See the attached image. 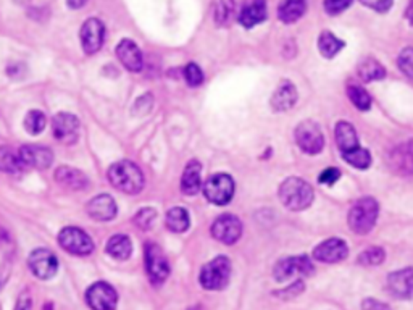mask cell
Wrapping results in <instances>:
<instances>
[{"label":"cell","mask_w":413,"mask_h":310,"mask_svg":"<svg viewBox=\"0 0 413 310\" xmlns=\"http://www.w3.org/2000/svg\"><path fill=\"white\" fill-rule=\"evenodd\" d=\"M15 310H32V299L30 293H21L16 300Z\"/></svg>","instance_id":"45"},{"label":"cell","mask_w":413,"mask_h":310,"mask_svg":"<svg viewBox=\"0 0 413 310\" xmlns=\"http://www.w3.org/2000/svg\"><path fill=\"white\" fill-rule=\"evenodd\" d=\"M378 202L371 197H364L357 201L349 212V226L357 234H366L373 230L378 219Z\"/></svg>","instance_id":"4"},{"label":"cell","mask_w":413,"mask_h":310,"mask_svg":"<svg viewBox=\"0 0 413 310\" xmlns=\"http://www.w3.org/2000/svg\"><path fill=\"white\" fill-rule=\"evenodd\" d=\"M58 244L73 256H89L94 252V241L85 230L67 226L58 233Z\"/></svg>","instance_id":"5"},{"label":"cell","mask_w":413,"mask_h":310,"mask_svg":"<svg viewBox=\"0 0 413 310\" xmlns=\"http://www.w3.org/2000/svg\"><path fill=\"white\" fill-rule=\"evenodd\" d=\"M297 102V89L291 81H281L278 85L276 91L273 92L271 97V107L276 112H286V110L292 109Z\"/></svg>","instance_id":"22"},{"label":"cell","mask_w":413,"mask_h":310,"mask_svg":"<svg viewBox=\"0 0 413 310\" xmlns=\"http://www.w3.org/2000/svg\"><path fill=\"white\" fill-rule=\"evenodd\" d=\"M339 178H341V171L337 168H334V166H331V168H326L322 175H320V183L328 184V186H333V184L336 183Z\"/></svg>","instance_id":"43"},{"label":"cell","mask_w":413,"mask_h":310,"mask_svg":"<svg viewBox=\"0 0 413 310\" xmlns=\"http://www.w3.org/2000/svg\"><path fill=\"white\" fill-rule=\"evenodd\" d=\"M347 256H349V247H347L346 241L339 238L323 241L313 249V258L322 263H337L347 258Z\"/></svg>","instance_id":"15"},{"label":"cell","mask_w":413,"mask_h":310,"mask_svg":"<svg viewBox=\"0 0 413 310\" xmlns=\"http://www.w3.org/2000/svg\"><path fill=\"white\" fill-rule=\"evenodd\" d=\"M344 41L333 34L331 31H323L318 38V49L324 58H333L344 49Z\"/></svg>","instance_id":"30"},{"label":"cell","mask_w":413,"mask_h":310,"mask_svg":"<svg viewBox=\"0 0 413 310\" xmlns=\"http://www.w3.org/2000/svg\"><path fill=\"white\" fill-rule=\"evenodd\" d=\"M305 291V285L302 283V280H297L295 283H292L291 286H286L284 289L278 291L276 296H280V298L282 299H292V298H297L299 294H302Z\"/></svg>","instance_id":"41"},{"label":"cell","mask_w":413,"mask_h":310,"mask_svg":"<svg viewBox=\"0 0 413 310\" xmlns=\"http://www.w3.org/2000/svg\"><path fill=\"white\" fill-rule=\"evenodd\" d=\"M203 194L212 203L226 206L234 196V181L230 175L216 173L203 184Z\"/></svg>","instance_id":"7"},{"label":"cell","mask_w":413,"mask_h":310,"mask_svg":"<svg viewBox=\"0 0 413 310\" xmlns=\"http://www.w3.org/2000/svg\"><path fill=\"white\" fill-rule=\"evenodd\" d=\"M16 3H20V5H25V3H27L30 2V0H15Z\"/></svg>","instance_id":"49"},{"label":"cell","mask_w":413,"mask_h":310,"mask_svg":"<svg viewBox=\"0 0 413 310\" xmlns=\"http://www.w3.org/2000/svg\"><path fill=\"white\" fill-rule=\"evenodd\" d=\"M357 75L361 81L365 82H371V81H379L386 76V70L378 60L375 58H365L359 63V68H357Z\"/></svg>","instance_id":"29"},{"label":"cell","mask_w":413,"mask_h":310,"mask_svg":"<svg viewBox=\"0 0 413 310\" xmlns=\"http://www.w3.org/2000/svg\"><path fill=\"white\" fill-rule=\"evenodd\" d=\"M397 65H399V68H401V71L403 73V75L412 78V80H413V47L403 49L402 52L399 54Z\"/></svg>","instance_id":"38"},{"label":"cell","mask_w":413,"mask_h":310,"mask_svg":"<svg viewBox=\"0 0 413 310\" xmlns=\"http://www.w3.org/2000/svg\"><path fill=\"white\" fill-rule=\"evenodd\" d=\"M157 219V212L150 207H146V209L139 210L136 217H134V223H136L141 230H148Z\"/></svg>","instance_id":"39"},{"label":"cell","mask_w":413,"mask_h":310,"mask_svg":"<svg viewBox=\"0 0 413 310\" xmlns=\"http://www.w3.org/2000/svg\"><path fill=\"white\" fill-rule=\"evenodd\" d=\"M27 267L36 278L50 280L57 275L58 261L57 256L49 249H36L27 257Z\"/></svg>","instance_id":"10"},{"label":"cell","mask_w":413,"mask_h":310,"mask_svg":"<svg viewBox=\"0 0 413 310\" xmlns=\"http://www.w3.org/2000/svg\"><path fill=\"white\" fill-rule=\"evenodd\" d=\"M165 223L166 228L173 231V233H184V231H188L191 221H189L188 210H184L183 207H173V209L168 210V214H166Z\"/></svg>","instance_id":"31"},{"label":"cell","mask_w":413,"mask_h":310,"mask_svg":"<svg viewBox=\"0 0 413 310\" xmlns=\"http://www.w3.org/2000/svg\"><path fill=\"white\" fill-rule=\"evenodd\" d=\"M313 273V263L307 256L284 257L275 263L273 275L278 283H286L294 276H310Z\"/></svg>","instance_id":"6"},{"label":"cell","mask_w":413,"mask_h":310,"mask_svg":"<svg viewBox=\"0 0 413 310\" xmlns=\"http://www.w3.org/2000/svg\"><path fill=\"white\" fill-rule=\"evenodd\" d=\"M295 142L300 147V151L305 154L315 155L322 152L324 146V137L320 126L312 120L302 122L295 129Z\"/></svg>","instance_id":"9"},{"label":"cell","mask_w":413,"mask_h":310,"mask_svg":"<svg viewBox=\"0 0 413 310\" xmlns=\"http://www.w3.org/2000/svg\"><path fill=\"white\" fill-rule=\"evenodd\" d=\"M80 39L82 50H85L87 55H94L99 52L105 41L104 23H102L99 18H89V20H86L81 26Z\"/></svg>","instance_id":"12"},{"label":"cell","mask_w":413,"mask_h":310,"mask_svg":"<svg viewBox=\"0 0 413 310\" xmlns=\"http://www.w3.org/2000/svg\"><path fill=\"white\" fill-rule=\"evenodd\" d=\"M280 199L289 210H305L313 202V189L305 179L287 178L280 186Z\"/></svg>","instance_id":"2"},{"label":"cell","mask_w":413,"mask_h":310,"mask_svg":"<svg viewBox=\"0 0 413 310\" xmlns=\"http://www.w3.org/2000/svg\"><path fill=\"white\" fill-rule=\"evenodd\" d=\"M44 310H54V305L52 304H45L44 305Z\"/></svg>","instance_id":"48"},{"label":"cell","mask_w":413,"mask_h":310,"mask_svg":"<svg viewBox=\"0 0 413 310\" xmlns=\"http://www.w3.org/2000/svg\"><path fill=\"white\" fill-rule=\"evenodd\" d=\"M146 272L148 280L154 285L165 283V280L170 275V263L168 258L161 249L154 243L146 244Z\"/></svg>","instance_id":"8"},{"label":"cell","mask_w":413,"mask_h":310,"mask_svg":"<svg viewBox=\"0 0 413 310\" xmlns=\"http://www.w3.org/2000/svg\"><path fill=\"white\" fill-rule=\"evenodd\" d=\"M231 262L228 257L220 256L202 267L199 283L207 291H221L230 285Z\"/></svg>","instance_id":"3"},{"label":"cell","mask_w":413,"mask_h":310,"mask_svg":"<svg viewBox=\"0 0 413 310\" xmlns=\"http://www.w3.org/2000/svg\"><path fill=\"white\" fill-rule=\"evenodd\" d=\"M347 94H349V99L352 100V104H354L359 110H364L365 112V110H368L371 107V97L364 87L349 86Z\"/></svg>","instance_id":"35"},{"label":"cell","mask_w":413,"mask_h":310,"mask_svg":"<svg viewBox=\"0 0 413 310\" xmlns=\"http://www.w3.org/2000/svg\"><path fill=\"white\" fill-rule=\"evenodd\" d=\"M23 168L20 154L8 146L0 147V171L3 173H18Z\"/></svg>","instance_id":"32"},{"label":"cell","mask_w":413,"mask_h":310,"mask_svg":"<svg viewBox=\"0 0 413 310\" xmlns=\"http://www.w3.org/2000/svg\"><path fill=\"white\" fill-rule=\"evenodd\" d=\"M268 16V7L267 0H244L241 5L238 20L241 26H244L245 30L260 25L267 20Z\"/></svg>","instance_id":"17"},{"label":"cell","mask_w":413,"mask_h":310,"mask_svg":"<svg viewBox=\"0 0 413 310\" xmlns=\"http://www.w3.org/2000/svg\"><path fill=\"white\" fill-rule=\"evenodd\" d=\"M107 254L117 261H128L133 254V243L126 234L111 236L107 243Z\"/></svg>","instance_id":"27"},{"label":"cell","mask_w":413,"mask_h":310,"mask_svg":"<svg viewBox=\"0 0 413 310\" xmlns=\"http://www.w3.org/2000/svg\"><path fill=\"white\" fill-rule=\"evenodd\" d=\"M388 289L396 299H413V268H402L388 276Z\"/></svg>","instance_id":"19"},{"label":"cell","mask_w":413,"mask_h":310,"mask_svg":"<svg viewBox=\"0 0 413 310\" xmlns=\"http://www.w3.org/2000/svg\"><path fill=\"white\" fill-rule=\"evenodd\" d=\"M342 157H344V160L347 162V164L354 166V168L366 170L371 165L370 152L365 151V149H361V147H357V149H354V151L344 152V154H342Z\"/></svg>","instance_id":"33"},{"label":"cell","mask_w":413,"mask_h":310,"mask_svg":"<svg viewBox=\"0 0 413 310\" xmlns=\"http://www.w3.org/2000/svg\"><path fill=\"white\" fill-rule=\"evenodd\" d=\"M354 0H324V10H326L328 15H339L344 10H347L352 5Z\"/></svg>","instance_id":"40"},{"label":"cell","mask_w":413,"mask_h":310,"mask_svg":"<svg viewBox=\"0 0 413 310\" xmlns=\"http://www.w3.org/2000/svg\"><path fill=\"white\" fill-rule=\"evenodd\" d=\"M52 131L55 140L63 144H71L78 140V134H80V120L76 115L68 112L57 113L52 120Z\"/></svg>","instance_id":"14"},{"label":"cell","mask_w":413,"mask_h":310,"mask_svg":"<svg viewBox=\"0 0 413 310\" xmlns=\"http://www.w3.org/2000/svg\"><path fill=\"white\" fill-rule=\"evenodd\" d=\"M202 188V165L197 160H191L186 165L181 178V191L186 196H196Z\"/></svg>","instance_id":"24"},{"label":"cell","mask_w":413,"mask_h":310,"mask_svg":"<svg viewBox=\"0 0 413 310\" xmlns=\"http://www.w3.org/2000/svg\"><path fill=\"white\" fill-rule=\"evenodd\" d=\"M184 80L191 87H197L203 82V73L197 63H188L184 67Z\"/></svg>","instance_id":"37"},{"label":"cell","mask_w":413,"mask_h":310,"mask_svg":"<svg viewBox=\"0 0 413 310\" xmlns=\"http://www.w3.org/2000/svg\"><path fill=\"white\" fill-rule=\"evenodd\" d=\"M18 154H20L23 166H31L37 170H47L54 162V152L44 146H23Z\"/></svg>","instance_id":"16"},{"label":"cell","mask_w":413,"mask_h":310,"mask_svg":"<svg viewBox=\"0 0 413 310\" xmlns=\"http://www.w3.org/2000/svg\"><path fill=\"white\" fill-rule=\"evenodd\" d=\"M361 310H391V307L388 304L381 302V300L368 298L361 302Z\"/></svg>","instance_id":"44"},{"label":"cell","mask_w":413,"mask_h":310,"mask_svg":"<svg viewBox=\"0 0 413 310\" xmlns=\"http://www.w3.org/2000/svg\"><path fill=\"white\" fill-rule=\"evenodd\" d=\"M405 20L413 26V0L408 2V5L405 8Z\"/></svg>","instance_id":"47"},{"label":"cell","mask_w":413,"mask_h":310,"mask_svg":"<svg viewBox=\"0 0 413 310\" xmlns=\"http://www.w3.org/2000/svg\"><path fill=\"white\" fill-rule=\"evenodd\" d=\"M307 12V0H281L278 7V18L286 25L299 21Z\"/></svg>","instance_id":"25"},{"label":"cell","mask_w":413,"mask_h":310,"mask_svg":"<svg viewBox=\"0 0 413 310\" xmlns=\"http://www.w3.org/2000/svg\"><path fill=\"white\" fill-rule=\"evenodd\" d=\"M336 142L342 154L344 152L354 151L359 146V136H357L355 128L347 122H339L336 124Z\"/></svg>","instance_id":"26"},{"label":"cell","mask_w":413,"mask_h":310,"mask_svg":"<svg viewBox=\"0 0 413 310\" xmlns=\"http://www.w3.org/2000/svg\"><path fill=\"white\" fill-rule=\"evenodd\" d=\"M55 179H57L58 184L74 189V191H81V189L89 186V178L81 170L73 168V166H60L55 171Z\"/></svg>","instance_id":"23"},{"label":"cell","mask_w":413,"mask_h":310,"mask_svg":"<svg viewBox=\"0 0 413 310\" xmlns=\"http://www.w3.org/2000/svg\"><path fill=\"white\" fill-rule=\"evenodd\" d=\"M360 3H364L365 7H368L378 13H386L391 10L394 0H360Z\"/></svg>","instance_id":"42"},{"label":"cell","mask_w":413,"mask_h":310,"mask_svg":"<svg viewBox=\"0 0 413 310\" xmlns=\"http://www.w3.org/2000/svg\"><path fill=\"white\" fill-rule=\"evenodd\" d=\"M68 7L73 8V10H80V8H82L87 3V0H67Z\"/></svg>","instance_id":"46"},{"label":"cell","mask_w":413,"mask_h":310,"mask_svg":"<svg viewBox=\"0 0 413 310\" xmlns=\"http://www.w3.org/2000/svg\"><path fill=\"white\" fill-rule=\"evenodd\" d=\"M120 63L126 68L128 71L137 73L144 68V57L141 49L137 47V44L131 39H122L120 44L115 49Z\"/></svg>","instance_id":"20"},{"label":"cell","mask_w":413,"mask_h":310,"mask_svg":"<svg viewBox=\"0 0 413 310\" xmlns=\"http://www.w3.org/2000/svg\"><path fill=\"white\" fill-rule=\"evenodd\" d=\"M109 181L118 191L126 194H139L144 189L146 179L141 168L129 160H120L109 168Z\"/></svg>","instance_id":"1"},{"label":"cell","mask_w":413,"mask_h":310,"mask_svg":"<svg viewBox=\"0 0 413 310\" xmlns=\"http://www.w3.org/2000/svg\"><path fill=\"white\" fill-rule=\"evenodd\" d=\"M234 0H213L212 2V20L218 27L230 26L234 16Z\"/></svg>","instance_id":"28"},{"label":"cell","mask_w":413,"mask_h":310,"mask_svg":"<svg viewBox=\"0 0 413 310\" xmlns=\"http://www.w3.org/2000/svg\"><path fill=\"white\" fill-rule=\"evenodd\" d=\"M45 124H47V118H45V115L39 112V110H31V112L26 113L25 129L30 134H32V136H37V134L43 133Z\"/></svg>","instance_id":"34"},{"label":"cell","mask_w":413,"mask_h":310,"mask_svg":"<svg viewBox=\"0 0 413 310\" xmlns=\"http://www.w3.org/2000/svg\"><path fill=\"white\" fill-rule=\"evenodd\" d=\"M384 257H386V254H384L383 249L378 246H373L370 249H365V251L360 254L359 263L365 267H375V265H379V263H383Z\"/></svg>","instance_id":"36"},{"label":"cell","mask_w":413,"mask_h":310,"mask_svg":"<svg viewBox=\"0 0 413 310\" xmlns=\"http://www.w3.org/2000/svg\"><path fill=\"white\" fill-rule=\"evenodd\" d=\"M189 310H203V307H201V305H196V307H191Z\"/></svg>","instance_id":"50"},{"label":"cell","mask_w":413,"mask_h":310,"mask_svg":"<svg viewBox=\"0 0 413 310\" xmlns=\"http://www.w3.org/2000/svg\"><path fill=\"white\" fill-rule=\"evenodd\" d=\"M87 215L96 221H110L117 217L118 207L115 199L109 194H99V196L92 197L86 206Z\"/></svg>","instance_id":"18"},{"label":"cell","mask_w":413,"mask_h":310,"mask_svg":"<svg viewBox=\"0 0 413 310\" xmlns=\"http://www.w3.org/2000/svg\"><path fill=\"white\" fill-rule=\"evenodd\" d=\"M86 302L91 310H117L118 294L111 285L97 281L86 291Z\"/></svg>","instance_id":"11"},{"label":"cell","mask_w":413,"mask_h":310,"mask_svg":"<svg viewBox=\"0 0 413 310\" xmlns=\"http://www.w3.org/2000/svg\"><path fill=\"white\" fill-rule=\"evenodd\" d=\"M210 231L212 236L216 241L226 244V246H231V244H234L236 241L241 238V234H243V223H241L238 217L226 214L218 217V219L213 221Z\"/></svg>","instance_id":"13"},{"label":"cell","mask_w":413,"mask_h":310,"mask_svg":"<svg viewBox=\"0 0 413 310\" xmlns=\"http://www.w3.org/2000/svg\"><path fill=\"white\" fill-rule=\"evenodd\" d=\"M389 166L392 171L401 175H412L413 173V142H405V144L397 146L392 149L388 157Z\"/></svg>","instance_id":"21"}]
</instances>
